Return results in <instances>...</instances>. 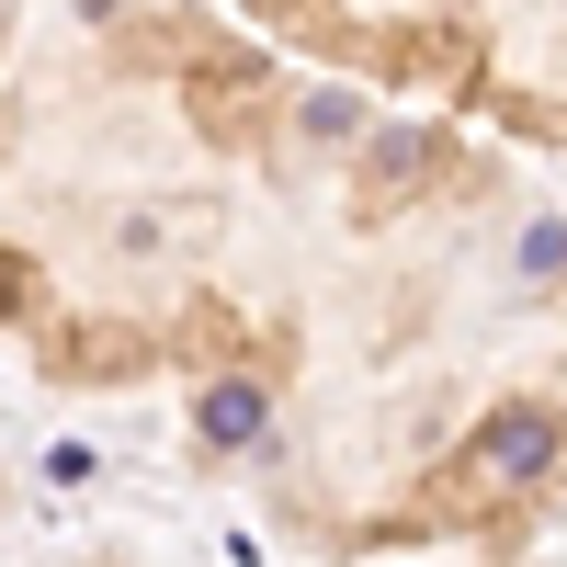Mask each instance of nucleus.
Here are the masks:
<instances>
[{
	"mask_svg": "<svg viewBox=\"0 0 567 567\" xmlns=\"http://www.w3.org/2000/svg\"><path fill=\"white\" fill-rule=\"evenodd\" d=\"M296 114L182 0H0V352L45 386H182L205 454H272V329L227 272L250 136Z\"/></svg>",
	"mask_w": 567,
	"mask_h": 567,
	"instance_id": "nucleus-1",
	"label": "nucleus"
},
{
	"mask_svg": "<svg viewBox=\"0 0 567 567\" xmlns=\"http://www.w3.org/2000/svg\"><path fill=\"white\" fill-rule=\"evenodd\" d=\"M23 567H148V556H114V545H58V556H23Z\"/></svg>",
	"mask_w": 567,
	"mask_h": 567,
	"instance_id": "nucleus-2",
	"label": "nucleus"
}]
</instances>
